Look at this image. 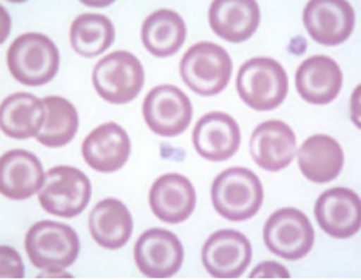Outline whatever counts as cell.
<instances>
[{
  "mask_svg": "<svg viewBox=\"0 0 361 280\" xmlns=\"http://www.w3.org/2000/svg\"><path fill=\"white\" fill-rule=\"evenodd\" d=\"M212 201L216 213L228 221H247L264 202L262 181L247 167H230L214 179Z\"/></svg>",
  "mask_w": 361,
  "mask_h": 280,
  "instance_id": "obj_1",
  "label": "cell"
},
{
  "mask_svg": "<svg viewBox=\"0 0 361 280\" xmlns=\"http://www.w3.org/2000/svg\"><path fill=\"white\" fill-rule=\"evenodd\" d=\"M7 66L14 80L25 86H42L58 75L59 51L49 37L25 32L7 51Z\"/></svg>",
  "mask_w": 361,
  "mask_h": 280,
  "instance_id": "obj_2",
  "label": "cell"
},
{
  "mask_svg": "<svg viewBox=\"0 0 361 280\" xmlns=\"http://www.w3.org/2000/svg\"><path fill=\"white\" fill-rule=\"evenodd\" d=\"M180 78L201 97H214L230 83L233 63L230 54L214 42L201 41L191 46L180 59Z\"/></svg>",
  "mask_w": 361,
  "mask_h": 280,
  "instance_id": "obj_3",
  "label": "cell"
},
{
  "mask_svg": "<svg viewBox=\"0 0 361 280\" xmlns=\"http://www.w3.org/2000/svg\"><path fill=\"white\" fill-rule=\"evenodd\" d=\"M240 98L257 111H270L282 105L289 92V78L281 63L270 58H252L236 76Z\"/></svg>",
  "mask_w": 361,
  "mask_h": 280,
  "instance_id": "obj_4",
  "label": "cell"
},
{
  "mask_svg": "<svg viewBox=\"0 0 361 280\" xmlns=\"http://www.w3.org/2000/svg\"><path fill=\"white\" fill-rule=\"evenodd\" d=\"M25 252L34 267L47 272L68 269L80 255V238L70 225L37 221L25 235Z\"/></svg>",
  "mask_w": 361,
  "mask_h": 280,
  "instance_id": "obj_5",
  "label": "cell"
},
{
  "mask_svg": "<svg viewBox=\"0 0 361 280\" xmlns=\"http://www.w3.org/2000/svg\"><path fill=\"white\" fill-rule=\"evenodd\" d=\"M144 81L140 59L127 51H115L94 64V90L102 100L114 105H126L135 100L144 88Z\"/></svg>",
  "mask_w": 361,
  "mask_h": 280,
  "instance_id": "obj_6",
  "label": "cell"
},
{
  "mask_svg": "<svg viewBox=\"0 0 361 280\" xmlns=\"http://www.w3.org/2000/svg\"><path fill=\"white\" fill-rule=\"evenodd\" d=\"M92 200V183L85 172L71 166H58L47 171L39 191L42 209L59 218H75Z\"/></svg>",
  "mask_w": 361,
  "mask_h": 280,
  "instance_id": "obj_7",
  "label": "cell"
},
{
  "mask_svg": "<svg viewBox=\"0 0 361 280\" xmlns=\"http://www.w3.org/2000/svg\"><path fill=\"white\" fill-rule=\"evenodd\" d=\"M264 241L270 252L283 260H300L314 245V228L302 211L282 208L265 223Z\"/></svg>",
  "mask_w": 361,
  "mask_h": 280,
  "instance_id": "obj_8",
  "label": "cell"
},
{
  "mask_svg": "<svg viewBox=\"0 0 361 280\" xmlns=\"http://www.w3.org/2000/svg\"><path fill=\"white\" fill-rule=\"evenodd\" d=\"M142 114L147 127L161 137H176L186 132L192 120V105L178 86L159 85L145 97Z\"/></svg>",
  "mask_w": 361,
  "mask_h": 280,
  "instance_id": "obj_9",
  "label": "cell"
},
{
  "mask_svg": "<svg viewBox=\"0 0 361 280\" xmlns=\"http://www.w3.org/2000/svg\"><path fill=\"white\" fill-rule=\"evenodd\" d=\"M134 258L139 270L149 279H171L183 267L184 248L173 231L152 228L137 240Z\"/></svg>",
  "mask_w": 361,
  "mask_h": 280,
  "instance_id": "obj_10",
  "label": "cell"
},
{
  "mask_svg": "<svg viewBox=\"0 0 361 280\" xmlns=\"http://www.w3.org/2000/svg\"><path fill=\"white\" fill-rule=\"evenodd\" d=\"M201 258L214 279H238L252 260V245L240 231H214L203 245Z\"/></svg>",
  "mask_w": 361,
  "mask_h": 280,
  "instance_id": "obj_11",
  "label": "cell"
},
{
  "mask_svg": "<svg viewBox=\"0 0 361 280\" xmlns=\"http://www.w3.org/2000/svg\"><path fill=\"white\" fill-rule=\"evenodd\" d=\"M302 20L317 44L339 46L353 32L355 11L345 0H311Z\"/></svg>",
  "mask_w": 361,
  "mask_h": 280,
  "instance_id": "obj_12",
  "label": "cell"
},
{
  "mask_svg": "<svg viewBox=\"0 0 361 280\" xmlns=\"http://www.w3.org/2000/svg\"><path fill=\"white\" fill-rule=\"evenodd\" d=\"M242 133L233 117L223 111H212L197 120L192 130V145L203 159L223 162L240 149Z\"/></svg>",
  "mask_w": 361,
  "mask_h": 280,
  "instance_id": "obj_13",
  "label": "cell"
},
{
  "mask_svg": "<svg viewBox=\"0 0 361 280\" xmlns=\"http://www.w3.org/2000/svg\"><path fill=\"white\" fill-rule=\"evenodd\" d=\"M250 154L262 169L270 172L286 169L298 154L295 133L286 122L267 120L253 130Z\"/></svg>",
  "mask_w": 361,
  "mask_h": 280,
  "instance_id": "obj_14",
  "label": "cell"
},
{
  "mask_svg": "<svg viewBox=\"0 0 361 280\" xmlns=\"http://www.w3.org/2000/svg\"><path fill=\"white\" fill-rule=\"evenodd\" d=\"M44 181L42 164L32 152L14 149L0 157V193L8 200L23 201L37 195Z\"/></svg>",
  "mask_w": 361,
  "mask_h": 280,
  "instance_id": "obj_15",
  "label": "cell"
},
{
  "mask_svg": "<svg viewBox=\"0 0 361 280\" xmlns=\"http://www.w3.org/2000/svg\"><path fill=\"white\" fill-rule=\"evenodd\" d=\"M149 205L161 221L169 225L186 221L196 208V191L186 176L164 174L154 181L149 193Z\"/></svg>",
  "mask_w": 361,
  "mask_h": 280,
  "instance_id": "obj_16",
  "label": "cell"
},
{
  "mask_svg": "<svg viewBox=\"0 0 361 280\" xmlns=\"http://www.w3.org/2000/svg\"><path fill=\"white\" fill-rule=\"evenodd\" d=\"M81 154L93 171L115 172L122 169L130 157V139L118 123H103L87 135L81 144Z\"/></svg>",
  "mask_w": 361,
  "mask_h": 280,
  "instance_id": "obj_17",
  "label": "cell"
},
{
  "mask_svg": "<svg viewBox=\"0 0 361 280\" xmlns=\"http://www.w3.org/2000/svg\"><path fill=\"white\" fill-rule=\"evenodd\" d=\"M314 214L322 231L333 238H351L360 231V197L351 189L333 188L322 193Z\"/></svg>",
  "mask_w": 361,
  "mask_h": 280,
  "instance_id": "obj_18",
  "label": "cell"
},
{
  "mask_svg": "<svg viewBox=\"0 0 361 280\" xmlns=\"http://www.w3.org/2000/svg\"><path fill=\"white\" fill-rule=\"evenodd\" d=\"M295 88L304 102L328 105L336 100L343 88V71L328 56H312L298 68Z\"/></svg>",
  "mask_w": 361,
  "mask_h": 280,
  "instance_id": "obj_19",
  "label": "cell"
},
{
  "mask_svg": "<svg viewBox=\"0 0 361 280\" xmlns=\"http://www.w3.org/2000/svg\"><path fill=\"white\" fill-rule=\"evenodd\" d=\"M208 19L216 36L238 44L259 29L260 7L255 0H214Z\"/></svg>",
  "mask_w": 361,
  "mask_h": 280,
  "instance_id": "obj_20",
  "label": "cell"
},
{
  "mask_svg": "<svg viewBox=\"0 0 361 280\" xmlns=\"http://www.w3.org/2000/svg\"><path fill=\"white\" fill-rule=\"evenodd\" d=\"M295 156L304 178L317 184L334 181L345 166V154L339 142L322 133L304 140Z\"/></svg>",
  "mask_w": 361,
  "mask_h": 280,
  "instance_id": "obj_21",
  "label": "cell"
},
{
  "mask_svg": "<svg viewBox=\"0 0 361 280\" xmlns=\"http://www.w3.org/2000/svg\"><path fill=\"white\" fill-rule=\"evenodd\" d=\"M134 219L122 201L106 197L90 214V233L102 248L118 250L130 240Z\"/></svg>",
  "mask_w": 361,
  "mask_h": 280,
  "instance_id": "obj_22",
  "label": "cell"
},
{
  "mask_svg": "<svg viewBox=\"0 0 361 280\" xmlns=\"http://www.w3.org/2000/svg\"><path fill=\"white\" fill-rule=\"evenodd\" d=\"M44 102L31 93H14L0 106V130L16 140L37 137L44 123Z\"/></svg>",
  "mask_w": 361,
  "mask_h": 280,
  "instance_id": "obj_23",
  "label": "cell"
},
{
  "mask_svg": "<svg viewBox=\"0 0 361 280\" xmlns=\"http://www.w3.org/2000/svg\"><path fill=\"white\" fill-rule=\"evenodd\" d=\"M186 41V24L178 12L169 8L150 14L142 25V44L156 58H169Z\"/></svg>",
  "mask_w": 361,
  "mask_h": 280,
  "instance_id": "obj_24",
  "label": "cell"
},
{
  "mask_svg": "<svg viewBox=\"0 0 361 280\" xmlns=\"http://www.w3.org/2000/svg\"><path fill=\"white\" fill-rule=\"evenodd\" d=\"M44 123L37 133V142L46 147H64L75 139L80 127L78 111L70 100L61 97H46Z\"/></svg>",
  "mask_w": 361,
  "mask_h": 280,
  "instance_id": "obj_25",
  "label": "cell"
},
{
  "mask_svg": "<svg viewBox=\"0 0 361 280\" xmlns=\"http://www.w3.org/2000/svg\"><path fill=\"white\" fill-rule=\"evenodd\" d=\"M70 41L75 53L83 58H97L114 44V23L100 14L78 16L71 24Z\"/></svg>",
  "mask_w": 361,
  "mask_h": 280,
  "instance_id": "obj_26",
  "label": "cell"
},
{
  "mask_svg": "<svg viewBox=\"0 0 361 280\" xmlns=\"http://www.w3.org/2000/svg\"><path fill=\"white\" fill-rule=\"evenodd\" d=\"M0 255H2V279H23L24 277V265L20 260V255L11 247L0 248Z\"/></svg>",
  "mask_w": 361,
  "mask_h": 280,
  "instance_id": "obj_27",
  "label": "cell"
},
{
  "mask_svg": "<svg viewBox=\"0 0 361 280\" xmlns=\"http://www.w3.org/2000/svg\"><path fill=\"white\" fill-rule=\"evenodd\" d=\"M250 279H290V272L286 267L275 264V262H264L257 265L248 275Z\"/></svg>",
  "mask_w": 361,
  "mask_h": 280,
  "instance_id": "obj_28",
  "label": "cell"
}]
</instances>
